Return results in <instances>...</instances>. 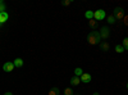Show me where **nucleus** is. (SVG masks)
Returning a JSON list of instances; mask_svg holds the SVG:
<instances>
[{
  "instance_id": "f03ea898",
  "label": "nucleus",
  "mask_w": 128,
  "mask_h": 95,
  "mask_svg": "<svg viewBox=\"0 0 128 95\" xmlns=\"http://www.w3.org/2000/svg\"><path fill=\"white\" fill-rule=\"evenodd\" d=\"M105 10H102V9H99V10H95L94 12V19H96V21H102V19H105Z\"/></svg>"
},
{
  "instance_id": "5701e85b",
  "label": "nucleus",
  "mask_w": 128,
  "mask_h": 95,
  "mask_svg": "<svg viewBox=\"0 0 128 95\" xmlns=\"http://www.w3.org/2000/svg\"><path fill=\"white\" fill-rule=\"evenodd\" d=\"M92 95H100V94H99V92H94Z\"/></svg>"
},
{
  "instance_id": "1a4fd4ad",
  "label": "nucleus",
  "mask_w": 128,
  "mask_h": 95,
  "mask_svg": "<svg viewBox=\"0 0 128 95\" xmlns=\"http://www.w3.org/2000/svg\"><path fill=\"white\" fill-rule=\"evenodd\" d=\"M80 82H81V78H80V77H77V76H74V77H72V78H70V85H73V86L80 85Z\"/></svg>"
},
{
  "instance_id": "9d476101",
  "label": "nucleus",
  "mask_w": 128,
  "mask_h": 95,
  "mask_svg": "<svg viewBox=\"0 0 128 95\" xmlns=\"http://www.w3.org/2000/svg\"><path fill=\"white\" fill-rule=\"evenodd\" d=\"M84 17H86L88 21H91V19H94V12L92 10H87L86 13H84Z\"/></svg>"
},
{
  "instance_id": "f8f14e48",
  "label": "nucleus",
  "mask_w": 128,
  "mask_h": 95,
  "mask_svg": "<svg viewBox=\"0 0 128 95\" xmlns=\"http://www.w3.org/2000/svg\"><path fill=\"white\" fill-rule=\"evenodd\" d=\"M74 75H76L77 77H81L82 75H83V71L78 67V68H76V69H74Z\"/></svg>"
},
{
  "instance_id": "a211bd4d",
  "label": "nucleus",
  "mask_w": 128,
  "mask_h": 95,
  "mask_svg": "<svg viewBox=\"0 0 128 95\" xmlns=\"http://www.w3.org/2000/svg\"><path fill=\"white\" fill-rule=\"evenodd\" d=\"M64 94H66V95H74V92H73V90H72L70 87H68V89L64 90Z\"/></svg>"
},
{
  "instance_id": "6ab92c4d",
  "label": "nucleus",
  "mask_w": 128,
  "mask_h": 95,
  "mask_svg": "<svg viewBox=\"0 0 128 95\" xmlns=\"http://www.w3.org/2000/svg\"><path fill=\"white\" fill-rule=\"evenodd\" d=\"M72 4V0H64V2H62V5L63 7H68Z\"/></svg>"
},
{
  "instance_id": "6e6552de",
  "label": "nucleus",
  "mask_w": 128,
  "mask_h": 95,
  "mask_svg": "<svg viewBox=\"0 0 128 95\" xmlns=\"http://www.w3.org/2000/svg\"><path fill=\"white\" fill-rule=\"evenodd\" d=\"M13 64H14V67H17V68L23 67V59H20V58H17V59H14Z\"/></svg>"
},
{
  "instance_id": "20e7f679",
  "label": "nucleus",
  "mask_w": 128,
  "mask_h": 95,
  "mask_svg": "<svg viewBox=\"0 0 128 95\" xmlns=\"http://www.w3.org/2000/svg\"><path fill=\"white\" fill-rule=\"evenodd\" d=\"M14 64H13V62H5L4 64H3V71L4 72H12L14 69Z\"/></svg>"
},
{
  "instance_id": "aec40b11",
  "label": "nucleus",
  "mask_w": 128,
  "mask_h": 95,
  "mask_svg": "<svg viewBox=\"0 0 128 95\" xmlns=\"http://www.w3.org/2000/svg\"><path fill=\"white\" fill-rule=\"evenodd\" d=\"M3 12H5V4L3 2H0V13H3Z\"/></svg>"
},
{
  "instance_id": "4468645a",
  "label": "nucleus",
  "mask_w": 128,
  "mask_h": 95,
  "mask_svg": "<svg viewBox=\"0 0 128 95\" xmlns=\"http://www.w3.org/2000/svg\"><path fill=\"white\" fill-rule=\"evenodd\" d=\"M115 21H116V19H115V17H114L113 14L108 17V23H110V25H113V23H115Z\"/></svg>"
},
{
  "instance_id": "7ed1b4c3",
  "label": "nucleus",
  "mask_w": 128,
  "mask_h": 95,
  "mask_svg": "<svg viewBox=\"0 0 128 95\" xmlns=\"http://www.w3.org/2000/svg\"><path fill=\"white\" fill-rule=\"evenodd\" d=\"M113 16L115 17V19H122V18H124V13H123V9L122 8H115L114 9V13H113Z\"/></svg>"
},
{
  "instance_id": "b1692460",
  "label": "nucleus",
  "mask_w": 128,
  "mask_h": 95,
  "mask_svg": "<svg viewBox=\"0 0 128 95\" xmlns=\"http://www.w3.org/2000/svg\"><path fill=\"white\" fill-rule=\"evenodd\" d=\"M127 89H128V82H127Z\"/></svg>"
},
{
  "instance_id": "39448f33",
  "label": "nucleus",
  "mask_w": 128,
  "mask_h": 95,
  "mask_svg": "<svg viewBox=\"0 0 128 95\" xmlns=\"http://www.w3.org/2000/svg\"><path fill=\"white\" fill-rule=\"evenodd\" d=\"M109 35H110V30H109V27H101V30H100V36H101V39H108L109 37Z\"/></svg>"
},
{
  "instance_id": "ddd939ff",
  "label": "nucleus",
  "mask_w": 128,
  "mask_h": 95,
  "mask_svg": "<svg viewBox=\"0 0 128 95\" xmlns=\"http://www.w3.org/2000/svg\"><path fill=\"white\" fill-rule=\"evenodd\" d=\"M60 92H59V89L58 87H54L52 90H50L49 91V95H59Z\"/></svg>"
},
{
  "instance_id": "423d86ee",
  "label": "nucleus",
  "mask_w": 128,
  "mask_h": 95,
  "mask_svg": "<svg viewBox=\"0 0 128 95\" xmlns=\"http://www.w3.org/2000/svg\"><path fill=\"white\" fill-rule=\"evenodd\" d=\"M81 78V81L82 82H84V83H88L90 81H91V78H92V76L90 75V73H86V72H83V75L80 77Z\"/></svg>"
},
{
  "instance_id": "f257e3e1",
  "label": "nucleus",
  "mask_w": 128,
  "mask_h": 95,
  "mask_svg": "<svg viewBox=\"0 0 128 95\" xmlns=\"http://www.w3.org/2000/svg\"><path fill=\"white\" fill-rule=\"evenodd\" d=\"M87 41H88V44L90 45H96V44H99L100 41H101V36H100V32L99 31H91V32L88 34L87 36Z\"/></svg>"
},
{
  "instance_id": "dca6fc26",
  "label": "nucleus",
  "mask_w": 128,
  "mask_h": 95,
  "mask_svg": "<svg viewBox=\"0 0 128 95\" xmlns=\"http://www.w3.org/2000/svg\"><path fill=\"white\" fill-rule=\"evenodd\" d=\"M90 27L91 28H96V27H98V22H96L95 19H91L90 21Z\"/></svg>"
},
{
  "instance_id": "f3484780",
  "label": "nucleus",
  "mask_w": 128,
  "mask_h": 95,
  "mask_svg": "<svg viewBox=\"0 0 128 95\" xmlns=\"http://www.w3.org/2000/svg\"><path fill=\"white\" fill-rule=\"evenodd\" d=\"M123 48H124V50H128V37H126L124 40H123Z\"/></svg>"
},
{
  "instance_id": "4be33fe9",
  "label": "nucleus",
  "mask_w": 128,
  "mask_h": 95,
  "mask_svg": "<svg viewBox=\"0 0 128 95\" xmlns=\"http://www.w3.org/2000/svg\"><path fill=\"white\" fill-rule=\"evenodd\" d=\"M4 95H13V92H10V91H6Z\"/></svg>"
},
{
  "instance_id": "412c9836",
  "label": "nucleus",
  "mask_w": 128,
  "mask_h": 95,
  "mask_svg": "<svg viewBox=\"0 0 128 95\" xmlns=\"http://www.w3.org/2000/svg\"><path fill=\"white\" fill-rule=\"evenodd\" d=\"M124 23H126V25H128V17H126V18H124Z\"/></svg>"
},
{
  "instance_id": "9b49d317",
  "label": "nucleus",
  "mask_w": 128,
  "mask_h": 95,
  "mask_svg": "<svg viewBox=\"0 0 128 95\" xmlns=\"http://www.w3.org/2000/svg\"><path fill=\"white\" fill-rule=\"evenodd\" d=\"M115 51L118 53V54H122V53H123V51H126V50H124L123 45H116V46H115Z\"/></svg>"
},
{
  "instance_id": "2eb2a0df",
  "label": "nucleus",
  "mask_w": 128,
  "mask_h": 95,
  "mask_svg": "<svg viewBox=\"0 0 128 95\" xmlns=\"http://www.w3.org/2000/svg\"><path fill=\"white\" fill-rule=\"evenodd\" d=\"M101 49L105 50V51H108L109 50V44L106 43V41H105V43H101Z\"/></svg>"
},
{
  "instance_id": "0eeeda50",
  "label": "nucleus",
  "mask_w": 128,
  "mask_h": 95,
  "mask_svg": "<svg viewBox=\"0 0 128 95\" xmlns=\"http://www.w3.org/2000/svg\"><path fill=\"white\" fill-rule=\"evenodd\" d=\"M8 18H9V14H8L6 12L0 13V25H2V23H5L6 21H8Z\"/></svg>"
}]
</instances>
